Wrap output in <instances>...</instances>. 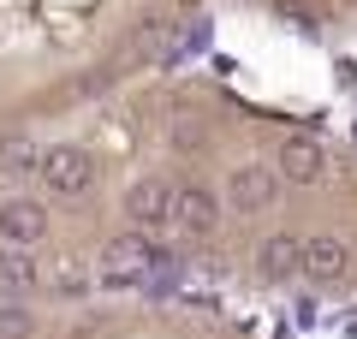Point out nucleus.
Returning a JSON list of instances; mask_svg holds the SVG:
<instances>
[{"instance_id": "f257e3e1", "label": "nucleus", "mask_w": 357, "mask_h": 339, "mask_svg": "<svg viewBox=\"0 0 357 339\" xmlns=\"http://www.w3.org/2000/svg\"><path fill=\"white\" fill-rule=\"evenodd\" d=\"M36 179L48 185V197L77 202V197L96 190V155L77 149V143H48V149H42V173H36Z\"/></svg>"}, {"instance_id": "f03ea898", "label": "nucleus", "mask_w": 357, "mask_h": 339, "mask_svg": "<svg viewBox=\"0 0 357 339\" xmlns=\"http://www.w3.org/2000/svg\"><path fill=\"white\" fill-rule=\"evenodd\" d=\"M96 268H102V280L126 286V280H143V274H155V268H161V250L149 244V232H119V239H107V244H102Z\"/></svg>"}, {"instance_id": "7ed1b4c3", "label": "nucleus", "mask_w": 357, "mask_h": 339, "mask_svg": "<svg viewBox=\"0 0 357 339\" xmlns=\"http://www.w3.org/2000/svg\"><path fill=\"white\" fill-rule=\"evenodd\" d=\"M126 220H131V232L173 226V185L167 179H131L126 185Z\"/></svg>"}, {"instance_id": "20e7f679", "label": "nucleus", "mask_w": 357, "mask_h": 339, "mask_svg": "<svg viewBox=\"0 0 357 339\" xmlns=\"http://www.w3.org/2000/svg\"><path fill=\"white\" fill-rule=\"evenodd\" d=\"M274 197H280V167L250 161V167H238V173H227V202H232L238 214H262V209H274Z\"/></svg>"}, {"instance_id": "39448f33", "label": "nucleus", "mask_w": 357, "mask_h": 339, "mask_svg": "<svg viewBox=\"0 0 357 339\" xmlns=\"http://www.w3.org/2000/svg\"><path fill=\"white\" fill-rule=\"evenodd\" d=\"M215 226H220L215 190H203V185H178L173 190V232L178 239H215Z\"/></svg>"}, {"instance_id": "423d86ee", "label": "nucleus", "mask_w": 357, "mask_h": 339, "mask_svg": "<svg viewBox=\"0 0 357 339\" xmlns=\"http://www.w3.org/2000/svg\"><path fill=\"white\" fill-rule=\"evenodd\" d=\"M48 239V209L30 197L0 202V250H30V244Z\"/></svg>"}, {"instance_id": "0eeeda50", "label": "nucleus", "mask_w": 357, "mask_h": 339, "mask_svg": "<svg viewBox=\"0 0 357 339\" xmlns=\"http://www.w3.org/2000/svg\"><path fill=\"white\" fill-rule=\"evenodd\" d=\"M274 167H280L286 185H321L328 179V155H321L316 137H286L280 155H274Z\"/></svg>"}, {"instance_id": "6e6552de", "label": "nucleus", "mask_w": 357, "mask_h": 339, "mask_svg": "<svg viewBox=\"0 0 357 339\" xmlns=\"http://www.w3.org/2000/svg\"><path fill=\"white\" fill-rule=\"evenodd\" d=\"M304 274L316 280V286H333V280L351 274V250H345V239H333V232H316V239H304Z\"/></svg>"}, {"instance_id": "1a4fd4ad", "label": "nucleus", "mask_w": 357, "mask_h": 339, "mask_svg": "<svg viewBox=\"0 0 357 339\" xmlns=\"http://www.w3.org/2000/svg\"><path fill=\"white\" fill-rule=\"evenodd\" d=\"M256 274H262V280H292V274H304V239H292V232L262 239V244H256Z\"/></svg>"}, {"instance_id": "9d476101", "label": "nucleus", "mask_w": 357, "mask_h": 339, "mask_svg": "<svg viewBox=\"0 0 357 339\" xmlns=\"http://www.w3.org/2000/svg\"><path fill=\"white\" fill-rule=\"evenodd\" d=\"M42 173V149L30 143V131H6L0 137V179H30Z\"/></svg>"}, {"instance_id": "9b49d317", "label": "nucleus", "mask_w": 357, "mask_h": 339, "mask_svg": "<svg viewBox=\"0 0 357 339\" xmlns=\"http://www.w3.org/2000/svg\"><path fill=\"white\" fill-rule=\"evenodd\" d=\"M42 286V268L30 250H0V292L6 298H24V292Z\"/></svg>"}, {"instance_id": "f8f14e48", "label": "nucleus", "mask_w": 357, "mask_h": 339, "mask_svg": "<svg viewBox=\"0 0 357 339\" xmlns=\"http://www.w3.org/2000/svg\"><path fill=\"white\" fill-rule=\"evenodd\" d=\"M0 339H36V315L24 303H0Z\"/></svg>"}, {"instance_id": "ddd939ff", "label": "nucleus", "mask_w": 357, "mask_h": 339, "mask_svg": "<svg viewBox=\"0 0 357 339\" xmlns=\"http://www.w3.org/2000/svg\"><path fill=\"white\" fill-rule=\"evenodd\" d=\"M203 143H208V137H203V126H185V119L173 126V149H178V155H197Z\"/></svg>"}, {"instance_id": "4468645a", "label": "nucleus", "mask_w": 357, "mask_h": 339, "mask_svg": "<svg viewBox=\"0 0 357 339\" xmlns=\"http://www.w3.org/2000/svg\"><path fill=\"white\" fill-rule=\"evenodd\" d=\"M66 339H107V315H84V322H77Z\"/></svg>"}]
</instances>
